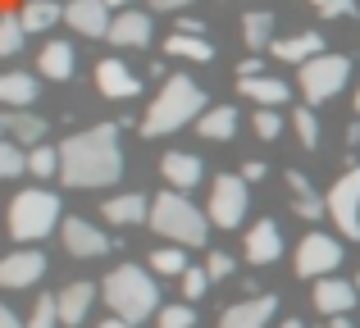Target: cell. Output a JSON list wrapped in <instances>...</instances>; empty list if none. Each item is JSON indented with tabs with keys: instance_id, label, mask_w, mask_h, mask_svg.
<instances>
[{
	"instance_id": "1",
	"label": "cell",
	"mask_w": 360,
	"mask_h": 328,
	"mask_svg": "<svg viewBox=\"0 0 360 328\" xmlns=\"http://www.w3.org/2000/svg\"><path fill=\"white\" fill-rule=\"evenodd\" d=\"M123 178V146L115 124H96L60 142V183L64 187H110Z\"/></svg>"
},
{
	"instance_id": "2",
	"label": "cell",
	"mask_w": 360,
	"mask_h": 328,
	"mask_svg": "<svg viewBox=\"0 0 360 328\" xmlns=\"http://www.w3.org/2000/svg\"><path fill=\"white\" fill-rule=\"evenodd\" d=\"M205 110H210V100H205V91L196 87L187 73H174V78L160 87V96L150 100V110L141 114V137H169L178 133V128H187L192 119H201Z\"/></svg>"
},
{
	"instance_id": "3",
	"label": "cell",
	"mask_w": 360,
	"mask_h": 328,
	"mask_svg": "<svg viewBox=\"0 0 360 328\" xmlns=\"http://www.w3.org/2000/svg\"><path fill=\"white\" fill-rule=\"evenodd\" d=\"M101 296H105L110 315L123 324H141L150 320V315H160L165 306H160V287L155 278L146 274L141 265H119L105 274V283H101Z\"/></svg>"
},
{
	"instance_id": "4",
	"label": "cell",
	"mask_w": 360,
	"mask_h": 328,
	"mask_svg": "<svg viewBox=\"0 0 360 328\" xmlns=\"http://www.w3.org/2000/svg\"><path fill=\"white\" fill-rule=\"evenodd\" d=\"M150 228L160 232V237H169L174 247H205L210 242V214L205 210H196L192 201H187V192H160V196H150Z\"/></svg>"
},
{
	"instance_id": "5",
	"label": "cell",
	"mask_w": 360,
	"mask_h": 328,
	"mask_svg": "<svg viewBox=\"0 0 360 328\" xmlns=\"http://www.w3.org/2000/svg\"><path fill=\"white\" fill-rule=\"evenodd\" d=\"M60 223V196L41 192V187H27L9 201V237L14 242H41L55 232Z\"/></svg>"
},
{
	"instance_id": "6",
	"label": "cell",
	"mask_w": 360,
	"mask_h": 328,
	"mask_svg": "<svg viewBox=\"0 0 360 328\" xmlns=\"http://www.w3.org/2000/svg\"><path fill=\"white\" fill-rule=\"evenodd\" d=\"M347 78H352V60L347 55H315L310 64H301L297 69V82H301V96L310 100V105H324V100H333L338 91L347 87Z\"/></svg>"
},
{
	"instance_id": "7",
	"label": "cell",
	"mask_w": 360,
	"mask_h": 328,
	"mask_svg": "<svg viewBox=\"0 0 360 328\" xmlns=\"http://www.w3.org/2000/svg\"><path fill=\"white\" fill-rule=\"evenodd\" d=\"M246 210H251L246 178L242 173H219L210 183V205H205L210 223H214V228H238V223L246 219Z\"/></svg>"
},
{
	"instance_id": "8",
	"label": "cell",
	"mask_w": 360,
	"mask_h": 328,
	"mask_svg": "<svg viewBox=\"0 0 360 328\" xmlns=\"http://www.w3.org/2000/svg\"><path fill=\"white\" fill-rule=\"evenodd\" d=\"M324 205H328V214H333L338 232H342L347 242H360V164H352L333 187H328Z\"/></svg>"
},
{
	"instance_id": "9",
	"label": "cell",
	"mask_w": 360,
	"mask_h": 328,
	"mask_svg": "<svg viewBox=\"0 0 360 328\" xmlns=\"http://www.w3.org/2000/svg\"><path fill=\"white\" fill-rule=\"evenodd\" d=\"M297 278H333L338 265H342V242L328 237V232H306V237L297 242Z\"/></svg>"
},
{
	"instance_id": "10",
	"label": "cell",
	"mask_w": 360,
	"mask_h": 328,
	"mask_svg": "<svg viewBox=\"0 0 360 328\" xmlns=\"http://www.w3.org/2000/svg\"><path fill=\"white\" fill-rule=\"evenodd\" d=\"M46 278V256L41 251H9V256H0V287H9V292H23V287L41 283Z\"/></svg>"
},
{
	"instance_id": "11",
	"label": "cell",
	"mask_w": 360,
	"mask_h": 328,
	"mask_svg": "<svg viewBox=\"0 0 360 328\" xmlns=\"http://www.w3.org/2000/svg\"><path fill=\"white\" fill-rule=\"evenodd\" d=\"M60 237H64V251H69V256H78V260L110 256V247H115V242H110L96 223H87V219H64L60 223Z\"/></svg>"
},
{
	"instance_id": "12",
	"label": "cell",
	"mask_w": 360,
	"mask_h": 328,
	"mask_svg": "<svg viewBox=\"0 0 360 328\" xmlns=\"http://www.w3.org/2000/svg\"><path fill=\"white\" fill-rule=\"evenodd\" d=\"M64 23H69L78 37H96V41H105L115 18H110L105 0H69V5H64Z\"/></svg>"
},
{
	"instance_id": "13",
	"label": "cell",
	"mask_w": 360,
	"mask_h": 328,
	"mask_svg": "<svg viewBox=\"0 0 360 328\" xmlns=\"http://www.w3.org/2000/svg\"><path fill=\"white\" fill-rule=\"evenodd\" d=\"M278 315V296L264 292V296H246V301L219 310V328H269V320Z\"/></svg>"
},
{
	"instance_id": "14",
	"label": "cell",
	"mask_w": 360,
	"mask_h": 328,
	"mask_svg": "<svg viewBox=\"0 0 360 328\" xmlns=\"http://www.w3.org/2000/svg\"><path fill=\"white\" fill-rule=\"evenodd\" d=\"M96 87H101V96H110V100H132L141 91V78L123 60H101L96 64Z\"/></svg>"
},
{
	"instance_id": "15",
	"label": "cell",
	"mask_w": 360,
	"mask_h": 328,
	"mask_svg": "<svg viewBox=\"0 0 360 328\" xmlns=\"http://www.w3.org/2000/svg\"><path fill=\"white\" fill-rule=\"evenodd\" d=\"M356 283H342V278H319L315 283V292H310V301H315V310L319 315H328V320H333V315H347L356 306Z\"/></svg>"
},
{
	"instance_id": "16",
	"label": "cell",
	"mask_w": 360,
	"mask_h": 328,
	"mask_svg": "<svg viewBox=\"0 0 360 328\" xmlns=\"http://www.w3.org/2000/svg\"><path fill=\"white\" fill-rule=\"evenodd\" d=\"M283 256V232L274 219H260L246 228V260L251 265H274V260Z\"/></svg>"
},
{
	"instance_id": "17",
	"label": "cell",
	"mask_w": 360,
	"mask_h": 328,
	"mask_svg": "<svg viewBox=\"0 0 360 328\" xmlns=\"http://www.w3.org/2000/svg\"><path fill=\"white\" fill-rule=\"evenodd\" d=\"M160 173H165V183L174 187V192H192V187L205 178V164H201V155L169 151L165 160H160Z\"/></svg>"
},
{
	"instance_id": "18",
	"label": "cell",
	"mask_w": 360,
	"mask_h": 328,
	"mask_svg": "<svg viewBox=\"0 0 360 328\" xmlns=\"http://www.w3.org/2000/svg\"><path fill=\"white\" fill-rule=\"evenodd\" d=\"M150 37H155V23H150V14H141V9H123V14H115V23H110V37L105 41L115 46H146Z\"/></svg>"
},
{
	"instance_id": "19",
	"label": "cell",
	"mask_w": 360,
	"mask_h": 328,
	"mask_svg": "<svg viewBox=\"0 0 360 328\" xmlns=\"http://www.w3.org/2000/svg\"><path fill=\"white\" fill-rule=\"evenodd\" d=\"M96 283H87V278H78V283H69L55 301H60V324L64 328H78L82 320H87V310H91V301H96Z\"/></svg>"
},
{
	"instance_id": "20",
	"label": "cell",
	"mask_w": 360,
	"mask_h": 328,
	"mask_svg": "<svg viewBox=\"0 0 360 328\" xmlns=\"http://www.w3.org/2000/svg\"><path fill=\"white\" fill-rule=\"evenodd\" d=\"M242 96H251L260 110H274V105H288L292 100V87L283 78H269V73H260V78H238Z\"/></svg>"
},
{
	"instance_id": "21",
	"label": "cell",
	"mask_w": 360,
	"mask_h": 328,
	"mask_svg": "<svg viewBox=\"0 0 360 328\" xmlns=\"http://www.w3.org/2000/svg\"><path fill=\"white\" fill-rule=\"evenodd\" d=\"M101 219H110V223H146L150 219V201L141 192L110 196V201L101 205Z\"/></svg>"
},
{
	"instance_id": "22",
	"label": "cell",
	"mask_w": 360,
	"mask_h": 328,
	"mask_svg": "<svg viewBox=\"0 0 360 328\" xmlns=\"http://www.w3.org/2000/svg\"><path fill=\"white\" fill-rule=\"evenodd\" d=\"M73 46L69 41H46L41 46V60H37V73H46L51 82H69L73 78Z\"/></svg>"
},
{
	"instance_id": "23",
	"label": "cell",
	"mask_w": 360,
	"mask_h": 328,
	"mask_svg": "<svg viewBox=\"0 0 360 328\" xmlns=\"http://www.w3.org/2000/svg\"><path fill=\"white\" fill-rule=\"evenodd\" d=\"M196 133H201L205 142H233V133H238V110L233 105H210L201 119H196Z\"/></svg>"
},
{
	"instance_id": "24",
	"label": "cell",
	"mask_w": 360,
	"mask_h": 328,
	"mask_svg": "<svg viewBox=\"0 0 360 328\" xmlns=\"http://www.w3.org/2000/svg\"><path fill=\"white\" fill-rule=\"evenodd\" d=\"M274 55L278 60H288V64H310L315 55H324V37L319 32H301V37H283V41H274Z\"/></svg>"
},
{
	"instance_id": "25",
	"label": "cell",
	"mask_w": 360,
	"mask_h": 328,
	"mask_svg": "<svg viewBox=\"0 0 360 328\" xmlns=\"http://www.w3.org/2000/svg\"><path fill=\"white\" fill-rule=\"evenodd\" d=\"M288 187H292V210H297V219H319V214L328 210L324 196H315V187H310L306 173L288 169Z\"/></svg>"
},
{
	"instance_id": "26",
	"label": "cell",
	"mask_w": 360,
	"mask_h": 328,
	"mask_svg": "<svg viewBox=\"0 0 360 328\" xmlns=\"http://www.w3.org/2000/svg\"><path fill=\"white\" fill-rule=\"evenodd\" d=\"M5 133L14 137L18 146H37L46 137V119L32 114V110H14V114H5Z\"/></svg>"
},
{
	"instance_id": "27",
	"label": "cell",
	"mask_w": 360,
	"mask_h": 328,
	"mask_svg": "<svg viewBox=\"0 0 360 328\" xmlns=\"http://www.w3.org/2000/svg\"><path fill=\"white\" fill-rule=\"evenodd\" d=\"M0 100L14 110H27L37 100V78L32 73H0Z\"/></svg>"
},
{
	"instance_id": "28",
	"label": "cell",
	"mask_w": 360,
	"mask_h": 328,
	"mask_svg": "<svg viewBox=\"0 0 360 328\" xmlns=\"http://www.w3.org/2000/svg\"><path fill=\"white\" fill-rule=\"evenodd\" d=\"M18 18H23L27 37H32V32H46L51 23H60V18H64V5H55V0H27V5L18 9Z\"/></svg>"
},
{
	"instance_id": "29",
	"label": "cell",
	"mask_w": 360,
	"mask_h": 328,
	"mask_svg": "<svg viewBox=\"0 0 360 328\" xmlns=\"http://www.w3.org/2000/svg\"><path fill=\"white\" fill-rule=\"evenodd\" d=\"M269 37H274V14H269V9H251V14H242V41L251 46V51L269 46Z\"/></svg>"
},
{
	"instance_id": "30",
	"label": "cell",
	"mask_w": 360,
	"mask_h": 328,
	"mask_svg": "<svg viewBox=\"0 0 360 328\" xmlns=\"http://www.w3.org/2000/svg\"><path fill=\"white\" fill-rule=\"evenodd\" d=\"M165 51L169 55H183V60H214V46L205 41V37H187V32H174V37H165Z\"/></svg>"
},
{
	"instance_id": "31",
	"label": "cell",
	"mask_w": 360,
	"mask_h": 328,
	"mask_svg": "<svg viewBox=\"0 0 360 328\" xmlns=\"http://www.w3.org/2000/svg\"><path fill=\"white\" fill-rule=\"evenodd\" d=\"M187 247H160V251H150V274H178L183 278L187 274Z\"/></svg>"
},
{
	"instance_id": "32",
	"label": "cell",
	"mask_w": 360,
	"mask_h": 328,
	"mask_svg": "<svg viewBox=\"0 0 360 328\" xmlns=\"http://www.w3.org/2000/svg\"><path fill=\"white\" fill-rule=\"evenodd\" d=\"M23 37H27L23 18L18 14H0V60H9V55L23 51Z\"/></svg>"
},
{
	"instance_id": "33",
	"label": "cell",
	"mask_w": 360,
	"mask_h": 328,
	"mask_svg": "<svg viewBox=\"0 0 360 328\" xmlns=\"http://www.w3.org/2000/svg\"><path fill=\"white\" fill-rule=\"evenodd\" d=\"M27 173H37L46 183V178L60 173V146H32L27 151Z\"/></svg>"
},
{
	"instance_id": "34",
	"label": "cell",
	"mask_w": 360,
	"mask_h": 328,
	"mask_svg": "<svg viewBox=\"0 0 360 328\" xmlns=\"http://www.w3.org/2000/svg\"><path fill=\"white\" fill-rule=\"evenodd\" d=\"M18 173H27V151L18 142H0V183H9Z\"/></svg>"
},
{
	"instance_id": "35",
	"label": "cell",
	"mask_w": 360,
	"mask_h": 328,
	"mask_svg": "<svg viewBox=\"0 0 360 328\" xmlns=\"http://www.w3.org/2000/svg\"><path fill=\"white\" fill-rule=\"evenodd\" d=\"M160 328H196V310L192 301H178V306H165V310L155 315Z\"/></svg>"
},
{
	"instance_id": "36",
	"label": "cell",
	"mask_w": 360,
	"mask_h": 328,
	"mask_svg": "<svg viewBox=\"0 0 360 328\" xmlns=\"http://www.w3.org/2000/svg\"><path fill=\"white\" fill-rule=\"evenodd\" d=\"M292 124H297L301 146H310V151H315V146H319V119H315V110H306V105H301L297 114H292Z\"/></svg>"
},
{
	"instance_id": "37",
	"label": "cell",
	"mask_w": 360,
	"mask_h": 328,
	"mask_svg": "<svg viewBox=\"0 0 360 328\" xmlns=\"http://www.w3.org/2000/svg\"><path fill=\"white\" fill-rule=\"evenodd\" d=\"M27 328H60V301H55V296H41V301L32 306Z\"/></svg>"
},
{
	"instance_id": "38",
	"label": "cell",
	"mask_w": 360,
	"mask_h": 328,
	"mask_svg": "<svg viewBox=\"0 0 360 328\" xmlns=\"http://www.w3.org/2000/svg\"><path fill=\"white\" fill-rule=\"evenodd\" d=\"M205 292H210V274L205 269H187L183 274V301H201Z\"/></svg>"
},
{
	"instance_id": "39",
	"label": "cell",
	"mask_w": 360,
	"mask_h": 328,
	"mask_svg": "<svg viewBox=\"0 0 360 328\" xmlns=\"http://www.w3.org/2000/svg\"><path fill=\"white\" fill-rule=\"evenodd\" d=\"M278 133H283V114H278V110H255V137L274 142Z\"/></svg>"
},
{
	"instance_id": "40",
	"label": "cell",
	"mask_w": 360,
	"mask_h": 328,
	"mask_svg": "<svg viewBox=\"0 0 360 328\" xmlns=\"http://www.w3.org/2000/svg\"><path fill=\"white\" fill-rule=\"evenodd\" d=\"M315 9L324 18H352L356 14V0H315Z\"/></svg>"
},
{
	"instance_id": "41",
	"label": "cell",
	"mask_w": 360,
	"mask_h": 328,
	"mask_svg": "<svg viewBox=\"0 0 360 328\" xmlns=\"http://www.w3.org/2000/svg\"><path fill=\"white\" fill-rule=\"evenodd\" d=\"M205 274H210V283H214V278H229V274H233V256H224V251H214V256L205 260Z\"/></svg>"
},
{
	"instance_id": "42",
	"label": "cell",
	"mask_w": 360,
	"mask_h": 328,
	"mask_svg": "<svg viewBox=\"0 0 360 328\" xmlns=\"http://www.w3.org/2000/svg\"><path fill=\"white\" fill-rule=\"evenodd\" d=\"M187 5H192V0H150V14H155V9L160 14H178V9H187Z\"/></svg>"
},
{
	"instance_id": "43",
	"label": "cell",
	"mask_w": 360,
	"mask_h": 328,
	"mask_svg": "<svg viewBox=\"0 0 360 328\" xmlns=\"http://www.w3.org/2000/svg\"><path fill=\"white\" fill-rule=\"evenodd\" d=\"M242 178H246V183H260V178H264V160H246L242 164Z\"/></svg>"
},
{
	"instance_id": "44",
	"label": "cell",
	"mask_w": 360,
	"mask_h": 328,
	"mask_svg": "<svg viewBox=\"0 0 360 328\" xmlns=\"http://www.w3.org/2000/svg\"><path fill=\"white\" fill-rule=\"evenodd\" d=\"M178 32H187V37H201V32H205V23H201V18H178Z\"/></svg>"
},
{
	"instance_id": "45",
	"label": "cell",
	"mask_w": 360,
	"mask_h": 328,
	"mask_svg": "<svg viewBox=\"0 0 360 328\" xmlns=\"http://www.w3.org/2000/svg\"><path fill=\"white\" fill-rule=\"evenodd\" d=\"M260 73H264L260 60H242V64H238V78H260Z\"/></svg>"
},
{
	"instance_id": "46",
	"label": "cell",
	"mask_w": 360,
	"mask_h": 328,
	"mask_svg": "<svg viewBox=\"0 0 360 328\" xmlns=\"http://www.w3.org/2000/svg\"><path fill=\"white\" fill-rule=\"evenodd\" d=\"M0 328H27V324L18 320V315L9 310V306H0Z\"/></svg>"
},
{
	"instance_id": "47",
	"label": "cell",
	"mask_w": 360,
	"mask_h": 328,
	"mask_svg": "<svg viewBox=\"0 0 360 328\" xmlns=\"http://www.w3.org/2000/svg\"><path fill=\"white\" fill-rule=\"evenodd\" d=\"M328 328H356V324L347 320V315H333V320H328Z\"/></svg>"
},
{
	"instance_id": "48",
	"label": "cell",
	"mask_w": 360,
	"mask_h": 328,
	"mask_svg": "<svg viewBox=\"0 0 360 328\" xmlns=\"http://www.w3.org/2000/svg\"><path fill=\"white\" fill-rule=\"evenodd\" d=\"M96 328H132V324H123V320H115V315H110L105 324H96Z\"/></svg>"
},
{
	"instance_id": "49",
	"label": "cell",
	"mask_w": 360,
	"mask_h": 328,
	"mask_svg": "<svg viewBox=\"0 0 360 328\" xmlns=\"http://www.w3.org/2000/svg\"><path fill=\"white\" fill-rule=\"evenodd\" d=\"M283 328H306V324H301V320H288V324H283Z\"/></svg>"
},
{
	"instance_id": "50",
	"label": "cell",
	"mask_w": 360,
	"mask_h": 328,
	"mask_svg": "<svg viewBox=\"0 0 360 328\" xmlns=\"http://www.w3.org/2000/svg\"><path fill=\"white\" fill-rule=\"evenodd\" d=\"M105 5H128V0H105Z\"/></svg>"
},
{
	"instance_id": "51",
	"label": "cell",
	"mask_w": 360,
	"mask_h": 328,
	"mask_svg": "<svg viewBox=\"0 0 360 328\" xmlns=\"http://www.w3.org/2000/svg\"><path fill=\"white\" fill-rule=\"evenodd\" d=\"M356 114H360V91H356Z\"/></svg>"
},
{
	"instance_id": "52",
	"label": "cell",
	"mask_w": 360,
	"mask_h": 328,
	"mask_svg": "<svg viewBox=\"0 0 360 328\" xmlns=\"http://www.w3.org/2000/svg\"><path fill=\"white\" fill-rule=\"evenodd\" d=\"M356 292H360V274H356Z\"/></svg>"
},
{
	"instance_id": "53",
	"label": "cell",
	"mask_w": 360,
	"mask_h": 328,
	"mask_svg": "<svg viewBox=\"0 0 360 328\" xmlns=\"http://www.w3.org/2000/svg\"><path fill=\"white\" fill-rule=\"evenodd\" d=\"M0 133H5V119H0Z\"/></svg>"
}]
</instances>
